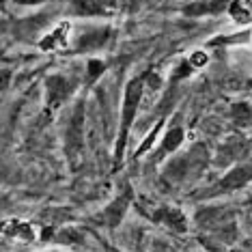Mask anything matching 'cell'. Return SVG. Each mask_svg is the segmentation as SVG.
<instances>
[{"label": "cell", "instance_id": "cell-11", "mask_svg": "<svg viewBox=\"0 0 252 252\" xmlns=\"http://www.w3.org/2000/svg\"><path fill=\"white\" fill-rule=\"evenodd\" d=\"M183 138H186V131L183 127H170L166 134L162 136V142L156 149V156H153V162H162L164 158L173 156V153L183 145Z\"/></svg>", "mask_w": 252, "mask_h": 252}, {"label": "cell", "instance_id": "cell-17", "mask_svg": "<svg viewBox=\"0 0 252 252\" xmlns=\"http://www.w3.org/2000/svg\"><path fill=\"white\" fill-rule=\"evenodd\" d=\"M106 71V63L99 61V59H91L87 63V82L93 84L95 80H99V76H104Z\"/></svg>", "mask_w": 252, "mask_h": 252}, {"label": "cell", "instance_id": "cell-18", "mask_svg": "<svg viewBox=\"0 0 252 252\" xmlns=\"http://www.w3.org/2000/svg\"><path fill=\"white\" fill-rule=\"evenodd\" d=\"M159 127H162V121H159V123L156 125V129H153V134H149V136H147V138H145V142H142V145L138 147V151H136V153H134V156H136V158L145 156V153L149 151V147H151V145H153V142H156V134H158V131H159Z\"/></svg>", "mask_w": 252, "mask_h": 252}, {"label": "cell", "instance_id": "cell-19", "mask_svg": "<svg viewBox=\"0 0 252 252\" xmlns=\"http://www.w3.org/2000/svg\"><path fill=\"white\" fill-rule=\"evenodd\" d=\"M188 61H190L194 67H203L205 63H207V54H205V52H200V50H198V52H194V54H192Z\"/></svg>", "mask_w": 252, "mask_h": 252}, {"label": "cell", "instance_id": "cell-20", "mask_svg": "<svg viewBox=\"0 0 252 252\" xmlns=\"http://www.w3.org/2000/svg\"><path fill=\"white\" fill-rule=\"evenodd\" d=\"M250 205H252V198H250Z\"/></svg>", "mask_w": 252, "mask_h": 252}, {"label": "cell", "instance_id": "cell-13", "mask_svg": "<svg viewBox=\"0 0 252 252\" xmlns=\"http://www.w3.org/2000/svg\"><path fill=\"white\" fill-rule=\"evenodd\" d=\"M2 235L7 239H18V242H32L35 239V231L28 222H22V220H9L2 228Z\"/></svg>", "mask_w": 252, "mask_h": 252}, {"label": "cell", "instance_id": "cell-4", "mask_svg": "<svg viewBox=\"0 0 252 252\" xmlns=\"http://www.w3.org/2000/svg\"><path fill=\"white\" fill-rule=\"evenodd\" d=\"M252 181V162H246V164H239V166H233L228 173L222 177L220 181H216L211 186L209 192H205L203 196L209 198V196H220V194H231V192H237L246 188L248 183Z\"/></svg>", "mask_w": 252, "mask_h": 252}, {"label": "cell", "instance_id": "cell-10", "mask_svg": "<svg viewBox=\"0 0 252 252\" xmlns=\"http://www.w3.org/2000/svg\"><path fill=\"white\" fill-rule=\"evenodd\" d=\"M231 0H196L183 7V15L188 18H203V15H218L228 9Z\"/></svg>", "mask_w": 252, "mask_h": 252}, {"label": "cell", "instance_id": "cell-1", "mask_svg": "<svg viewBox=\"0 0 252 252\" xmlns=\"http://www.w3.org/2000/svg\"><path fill=\"white\" fill-rule=\"evenodd\" d=\"M145 76L131 78L125 87V95H123V106H121V127H119V138L117 145H114V170L121 166L123 162V151L125 145H127V136L129 129L134 125V119L138 114L140 101H142V93H145Z\"/></svg>", "mask_w": 252, "mask_h": 252}, {"label": "cell", "instance_id": "cell-8", "mask_svg": "<svg viewBox=\"0 0 252 252\" xmlns=\"http://www.w3.org/2000/svg\"><path fill=\"white\" fill-rule=\"evenodd\" d=\"M151 220L156 222V224H159V226L168 228L170 233H177V235L188 233V228H190L186 214H183L181 209H177V207H170V205H159L158 209H153L151 211Z\"/></svg>", "mask_w": 252, "mask_h": 252}, {"label": "cell", "instance_id": "cell-14", "mask_svg": "<svg viewBox=\"0 0 252 252\" xmlns=\"http://www.w3.org/2000/svg\"><path fill=\"white\" fill-rule=\"evenodd\" d=\"M231 117L237 127H250L252 125V104L250 101H237L231 110Z\"/></svg>", "mask_w": 252, "mask_h": 252}, {"label": "cell", "instance_id": "cell-7", "mask_svg": "<svg viewBox=\"0 0 252 252\" xmlns=\"http://www.w3.org/2000/svg\"><path fill=\"white\" fill-rule=\"evenodd\" d=\"M134 200V192L129 186H125V190L121 194H117V198H112L110 203L101 209V214L97 216V224L108 226V228H117L123 222L125 214L129 211V205Z\"/></svg>", "mask_w": 252, "mask_h": 252}, {"label": "cell", "instance_id": "cell-5", "mask_svg": "<svg viewBox=\"0 0 252 252\" xmlns=\"http://www.w3.org/2000/svg\"><path fill=\"white\" fill-rule=\"evenodd\" d=\"M82 127H84V101H78L71 110L69 123L65 127V151L71 164L82 156Z\"/></svg>", "mask_w": 252, "mask_h": 252}, {"label": "cell", "instance_id": "cell-9", "mask_svg": "<svg viewBox=\"0 0 252 252\" xmlns=\"http://www.w3.org/2000/svg\"><path fill=\"white\" fill-rule=\"evenodd\" d=\"M69 31H71L69 22H59V24L39 41V48H41L43 52H59V50H65L67 39H69Z\"/></svg>", "mask_w": 252, "mask_h": 252}, {"label": "cell", "instance_id": "cell-15", "mask_svg": "<svg viewBox=\"0 0 252 252\" xmlns=\"http://www.w3.org/2000/svg\"><path fill=\"white\" fill-rule=\"evenodd\" d=\"M228 15H231L233 22H237V24H252V9L246 7L242 0H231V4H228Z\"/></svg>", "mask_w": 252, "mask_h": 252}, {"label": "cell", "instance_id": "cell-3", "mask_svg": "<svg viewBox=\"0 0 252 252\" xmlns=\"http://www.w3.org/2000/svg\"><path fill=\"white\" fill-rule=\"evenodd\" d=\"M207 166V147L194 145L188 153L177 158H170L164 166V179L170 183H181L196 170H203Z\"/></svg>", "mask_w": 252, "mask_h": 252}, {"label": "cell", "instance_id": "cell-12", "mask_svg": "<svg viewBox=\"0 0 252 252\" xmlns=\"http://www.w3.org/2000/svg\"><path fill=\"white\" fill-rule=\"evenodd\" d=\"M110 39V28H95V31H89L84 35H80V39L76 41V50L78 52H89V50H97L101 45H106V41Z\"/></svg>", "mask_w": 252, "mask_h": 252}, {"label": "cell", "instance_id": "cell-2", "mask_svg": "<svg viewBox=\"0 0 252 252\" xmlns=\"http://www.w3.org/2000/svg\"><path fill=\"white\" fill-rule=\"evenodd\" d=\"M196 224L205 231L214 233L218 242H233L237 237L235 214L228 207H203L196 214Z\"/></svg>", "mask_w": 252, "mask_h": 252}, {"label": "cell", "instance_id": "cell-16", "mask_svg": "<svg viewBox=\"0 0 252 252\" xmlns=\"http://www.w3.org/2000/svg\"><path fill=\"white\" fill-rule=\"evenodd\" d=\"M73 9H76V13H80V15H99V13H104V7H101L97 0H78V2L73 4Z\"/></svg>", "mask_w": 252, "mask_h": 252}, {"label": "cell", "instance_id": "cell-6", "mask_svg": "<svg viewBox=\"0 0 252 252\" xmlns=\"http://www.w3.org/2000/svg\"><path fill=\"white\" fill-rule=\"evenodd\" d=\"M76 87L78 84L63 73H52V76L45 78V106H48V110L61 108L73 95Z\"/></svg>", "mask_w": 252, "mask_h": 252}]
</instances>
